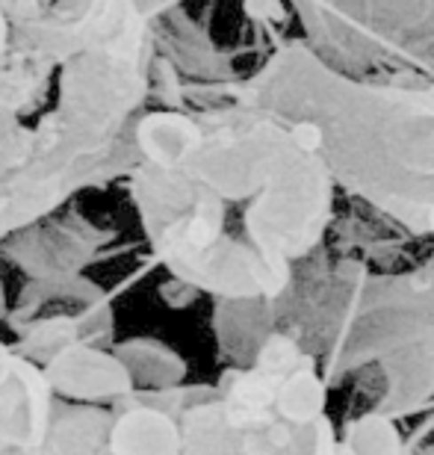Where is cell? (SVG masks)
<instances>
[{
  "label": "cell",
  "instance_id": "3",
  "mask_svg": "<svg viewBox=\"0 0 434 455\" xmlns=\"http://www.w3.org/2000/svg\"><path fill=\"white\" fill-rule=\"evenodd\" d=\"M151 4L101 0L83 44L57 68V101L33 124L24 166L0 187V243L137 166L133 127L151 101Z\"/></svg>",
  "mask_w": 434,
  "mask_h": 455
},
{
  "label": "cell",
  "instance_id": "6",
  "mask_svg": "<svg viewBox=\"0 0 434 455\" xmlns=\"http://www.w3.org/2000/svg\"><path fill=\"white\" fill-rule=\"evenodd\" d=\"M53 75L57 62L30 42L12 36L6 48H0V187L30 154L33 124H27V116L42 101Z\"/></svg>",
  "mask_w": 434,
  "mask_h": 455
},
{
  "label": "cell",
  "instance_id": "2",
  "mask_svg": "<svg viewBox=\"0 0 434 455\" xmlns=\"http://www.w3.org/2000/svg\"><path fill=\"white\" fill-rule=\"evenodd\" d=\"M228 95L302 131L337 189L411 236L434 240V71L364 77L296 36L228 84Z\"/></svg>",
  "mask_w": 434,
  "mask_h": 455
},
{
  "label": "cell",
  "instance_id": "7",
  "mask_svg": "<svg viewBox=\"0 0 434 455\" xmlns=\"http://www.w3.org/2000/svg\"><path fill=\"white\" fill-rule=\"evenodd\" d=\"M107 234L86 216L57 211L0 243V258L12 260L27 281L77 275L101 251Z\"/></svg>",
  "mask_w": 434,
  "mask_h": 455
},
{
  "label": "cell",
  "instance_id": "4",
  "mask_svg": "<svg viewBox=\"0 0 434 455\" xmlns=\"http://www.w3.org/2000/svg\"><path fill=\"white\" fill-rule=\"evenodd\" d=\"M269 331L289 334L328 387L375 367L384 379L375 414L399 423L434 399V284L420 269L378 275L340 260L264 302Z\"/></svg>",
  "mask_w": 434,
  "mask_h": 455
},
{
  "label": "cell",
  "instance_id": "1",
  "mask_svg": "<svg viewBox=\"0 0 434 455\" xmlns=\"http://www.w3.org/2000/svg\"><path fill=\"white\" fill-rule=\"evenodd\" d=\"M128 193L151 258L189 293L275 302L313 260L337 187L307 142L233 101L148 107L133 127Z\"/></svg>",
  "mask_w": 434,
  "mask_h": 455
},
{
  "label": "cell",
  "instance_id": "5",
  "mask_svg": "<svg viewBox=\"0 0 434 455\" xmlns=\"http://www.w3.org/2000/svg\"><path fill=\"white\" fill-rule=\"evenodd\" d=\"M328 394L302 346L272 329L249 363L195 385L178 414L175 455H405L391 417L367 408L340 429Z\"/></svg>",
  "mask_w": 434,
  "mask_h": 455
},
{
  "label": "cell",
  "instance_id": "10",
  "mask_svg": "<svg viewBox=\"0 0 434 455\" xmlns=\"http://www.w3.org/2000/svg\"><path fill=\"white\" fill-rule=\"evenodd\" d=\"M113 352L122 361V367L128 370L133 390H169L184 385L186 363L169 346L148 338H137L113 346Z\"/></svg>",
  "mask_w": 434,
  "mask_h": 455
},
{
  "label": "cell",
  "instance_id": "8",
  "mask_svg": "<svg viewBox=\"0 0 434 455\" xmlns=\"http://www.w3.org/2000/svg\"><path fill=\"white\" fill-rule=\"evenodd\" d=\"M53 390L39 370L0 340V455H27L48 435Z\"/></svg>",
  "mask_w": 434,
  "mask_h": 455
},
{
  "label": "cell",
  "instance_id": "9",
  "mask_svg": "<svg viewBox=\"0 0 434 455\" xmlns=\"http://www.w3.org/2000/svg\"><path fill=\"white\" fill-rule=\"evenodd\" d=\"M113 405L53 403L44 441L27 455H115L110 447Z\"/></svg>",
  "mask_w": 434,
  "mask_h": 455
}]
</instances>
